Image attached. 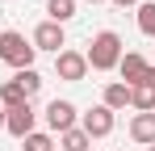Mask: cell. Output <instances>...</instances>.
<instances>
[{
  "instance_id": "6da1fadb",
  "label": "cell",
  "mask_w": 155,
  "mask_h": 151,
  "mask_svg": "<svg viewBox=\"0 0 155 151\" xmlns=\"http://www.w3.org/2000/svg\"><path fill=\"white\" fill-rule=\"evenodd\" d=\"M122 38L113 34V29H101L92 42H88V50H84V59H88V67L92 72H113L117 63H122Z\"/></svg>"
},
{
  "instance_id": "7a4b0ae2",
  "label": "cell",
  "mask_w": 155,
  "mask_h": 151,
  "mask_svg": "<svg viewBox=\"0 0 155 151\" xmlns=\"http://www.w3.org/2000/svg\"><path fill=\"white\" fill-rule=\"evenodd\" d=\"M34 42H25V34H17V29H4L0 34V63H8L13 72H25L34 67Z\"/></svg>"
},
{
  "instance_id": "3957f363",
  "label": "cell",
  "mask_w": 155,
  "mask_h": 151,
  "mask_svg": "<svg viewBox=\"0 0 155 151\" xmlns=\"http://www.w3.org/2000/svg\"><path fill=\"white\" fill-rule=\"evenodd\" d=\"M54 76L59 80H67V84H80L84 76H88V59H84V50H59L54 55Z\"/></svg>"
},
{
  "instance_id": "277c9868",
  "label": "cell",
  "mask_w": 155,
  "mask_h": 151,
  "mask_svg": "<svg viewBox=\"0 0 155 151\" xmlns=\"http://www.w3.org/2000/svg\"><path fill=\"white\" fill-rule=\"evenodd\" d=\"M113 126H117V118H113V109H105V105H92L88 113H80V130H84L88 139L113 134Z\"/></svg>"
},
{
  "instance_id": "5b68a950",
  "label": "cell",
  "mask_w": 155,
  "mask_h": 151,
  "mask_svg": "<svg viewBox=\"0 0 155 151\" xmlns=\"http://www.w3.org/2000/svg\"><path fill=\"white\" fill-rule=\"evenodd\" d=\"M76 122H80V109L71 105V101H59V97H54L51 105H46V126H51V134L76 130Z\"/></svg>"
},
{
  "instance_id": "8992f818",
  "label": "cell",
  "mask_w": 155,
  "mask_h": 151,
  "mask_svg": "<svg viewBox=\"0 0 155 151\" xmlns=\"http://www.w3.org/2000/svg\"><path fill=\"white\" fill-rule=\"evenodd\" d=\"M34 122H38V113H34L29 101H25V105H17V109H4V130H8L17 143H21L25 134H34Z\"/></svg>"
},
{
  "instance_id": "52a82bcc",
  "label": "cell",
  "mask_w": 155,
  "mask_h": 151,
  "mask_svg": "<svg viewBox=\"0 0 155 151\" xmlns=\"http://www.w3.org/2000/svg\"><path fill=\"white\" fill-rule=\"evenodd\" d=\"M34 50H51V55H59V50L67 46V38H63V25H54V21H42L38 29H34Z\"/></svg>"
},
{
  "instance_id": "ba28073f",
  "label": "cell",
  "mask_w": 155,
  "mask_h": 151,
  "mask_svg": "<svg viewBox=\"0 0 155 151\" xmlns=\"http://www.w3.org/2000/svg\"><path fill=\"white\" fill-rule=\"evenodd\" d=\"M147 67H151V63H147L138 50H126V55H122V63H117V72H122V84H130V88H134V84H143Z\"/></svg>"
},
{
  "instance_id": "9c48e42d",
  "label": "cell",
  "mask_w": 155,
  "mask_h": 151,
  "mask_svg": "<svg viewBox=\"0 0 155 151\" xmlns=\"http://www.w3.org/2000/svg\"><path fill=\"white\" fill-rule=\"evenodd\" d=\"M130 139L143 143V147H151L155 143V113H134L130 118Z\"/></svg>"
},
{
  "instance_id": "30bf717a",
  "label": "cell",
  "mask_w": 155,
  "mask_h": 151,
  "mask_svg": "<svg viewBox=\"0 0 155 151\" xmlns=\"http://www.w3.org/2000/svg\"><path fill=\"white\" fill-rule=\"evenodd\" d=\"M101 105L105 109H126L130 105V84H122V80H113V84H105V92H101Z\"/></svg>"
},
{
  "instance_id": "8fae6325",
  "label": "cell",
  "mask_w": 155,
  "mask_h": 151,
  "mask_svg": "<svg viewBox=\"0 0 155 151\" xmlns=\"http://www.w3.org/2000/svg\"><path fill=\"white\" fill-rule=\"evenodd\" d=\"M130 109H134V113H155V88L134 84V88H130Z\"/></svg>"
},
{
  "instance_id": "7c38bea8",
  "label": "cell",
  "mask_w": 155,
  "mask_h": 151,
  "mask_svg": "<svg viewBox=\"0 0 155 151\" xmlns=\"http://www.w3.org/2000/svg\"><path fill=\"white\" fill-rule=\"evenodd\" d=\"M92 147V139H88V134H84V130H63V134H59V151H88Z\"/></svg>"
},
{
  "instance_id": "4fadbf2b",
  "label": "cell",
  "mask_w": 155,
  "mask_h": 151,
  "mask_svg": "<svg viewBox=\"0 0 155 151\" xmlns=\"http://www.w3.org/2000/svg\"><path fill=\"white\" fill-rule=\"evenodd\" d=\"M25 92H21V84H17V80H4V84H0V105H4V109H17V105H25Z\"/></svg>"
},
{
  "instance_id": "5bb4252c",
  "label": "cell",
  "mask_w": 155,
  "mask_h": 151,
  "mask_svg": "<svg viewBox=\"0 0 155 151\" xmlns=\"http://www.w3.org/2000/svg\"><path fill=\"white\" fill-rule=\"evenodd\" d=\"M134 21H138V29H143L147 38H155V0H143V4L134 8Z\"/></svg>"
},
{
  "instance_id": "9a60e30c",
  "label": "cell",
  "mask_w": 155,
  "mask_h": 151,
  "mask_svg": "<svg viewBox=\"0 0 155 151\" xmlns=\"http://www.w3.org/2000/svg\"><path fill=\"white\" fill-rule=\"evenodd\" d=\"M46 13H51L46 21L63 25V21H71V17H76V0H51V4H46Z\"/></svg>"
},
{
  "instance_id": "2e32d148",
  "label": "cell",
  "mask_w": 155,
  "mask_h": 151,
  "mask_svg": "<svg viewBox=\"0 0 155 151\" xmlns=\"http://www.w3.org/2000/svg\"><path fill=\"white\" fill-rule=\"evenodd\" d=\"M13 80H17V84H21V92H25L29 101L38 97V88H42V76L34 72V67H25V72H13Z\"/></svg>"
},
{
  "instance_id": "e0dca14e",
  "label": "cell",
  "mask_w": 155,
  "mask_h": 151,
  "mask_svg": "<svg viewBox=\"0 0 155 151\" xmlns=\"http://www.w3.org/2000/svg\"><path fill=\"white\" fill-rule=\"evenodd\" d=\"M21 147H25V151H54V134L34 130V134H25V139H21Z\"/></svg>"
},
{
  "instance_id": "ac0fdd59",
  "label": "cell",
  "mask_w": 155,
  "mask_h": 151,
  "mask_svg": "<svg viewBox=\"0 0 155 151\" xmlns=\"http://www.w3.org/2000/svg\"><path fill=\"white\" fill-rule=\"evenodd\" d=\"M143 84H147V88H155V63L147 67V76H143Z\"/></svg>"
},
{
  "instance_id": "d6986e66",
  "label": "cell",
  "mask_w": 155,
  "mask_h": 151,
  "mask_svg": "<svg viewBox=\"0 0 155 151\" xmlns=\"http://www.w3.org/2000/svg\"><path fill=\"white\" fill-rule=\"evenodd\" d=\"M113 4H117V8H138L143 0H113Z\"/></svg>"
},
{
  "instance_id": "ffe728a7",
  "label": "cell",
  "mask_w": 155,
  "mask_h": 151,
  "mask_svg": "<svg viewBox=\"0 0 155 151\" xmlns=\"http://www.w3.org/2000/svg\"><path fill=\"white\" fill-rule=\"evenodd\" d=\"M0 130H4V105H0Z\"/></svg>"
},
{
  "instance_id": "44dd1931",
  "label": "cell",
  "mask_w": 155,
  "mask_h": 151,
  "mask_svg": "<svg viewBox=\"0 0 155 151\" xmlns=\"http://www.w3.org/2000/svg\"><path fill=\"white\" fill-rule=\"evenodd\" d=\"M88 4H101V0H88Z\"/></svg>"
},
{
  "instance_id": "7402d4cb",
  "label": "cell",
  "mask_w": 155,
  "mask_h": 151,
  "mask_svg": "<svg viewBox=\"0 0 155 151\" xmlns=\"http://www.w3.org/2000/svg\"><path fill=\"white\" fill-rule=\"evenodd\" d=\"M147 151H155V143H151V147H147Z\"/></svg>"
},
{
  "instance_id": "603a6c76",
  "label": "cell",
  "mask_w": 155,
  "mask_h": 151,
  "mask_svg": "<svg viewBox=\"0 0 155 151\" xmlns=\"http://www.w3.org/2000/svg\"><path fill=\"white\" fill-rule=\"evenodd\" d=\"M113 151H122V147H113Z\"/></svg>"
}]
</instances>
